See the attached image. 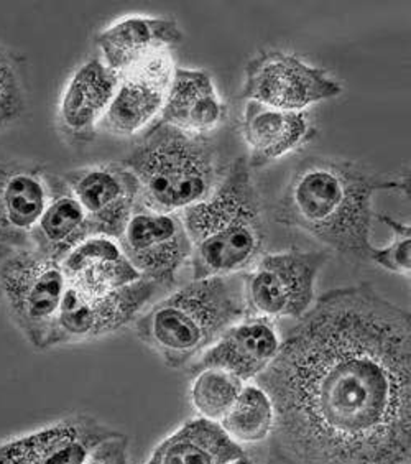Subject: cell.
I'll use <instances>...</instances> for the list:
<instances>
[{
	"mask_svg": "<svg viewBox=\"0 0 411 464\" xmlns=\"http://www.w3.org/2000/svg\"><path fill=\"white\" fill-rule=\"evenodd\" d=\"M255 384L282 464H411V316L368 284L321 295Z\"/></svg>",
	"mask_w": 411,
	"mask_h": 464,
	"instance_id": "1",
	"label": "cell"
},
{
	"mask_svg": "<svg viewBox=\"0 0 411 464\" xmlns=\"http://www.w3.org/2000/svg\"><path fill=\"white\" fill-rule=\"evenodd\" d=\"M402 188L408 191V179H380L354 161L313 157L288 181L275 218L342 256L368 260L374 197Z\"/></svg>",
	"mask_w": 411,
	"mask_h": 464,
	"instance_id": "2",
	"label": "cell"
},
{
	"mask_svg": "<svg viewBox=\"0 0 411 464\" xmlns=\"http://www.w3.org/2000/svg\"><path fill=\"white\" fill-rule=\"evenodd\" d=\"M179 216L191 244L193 280L229 277L259 259L265 226L245 159H235L219 187Z\"/></svg>",
	"mask_w": 411,
	"mask_h": 464,
	"instance_id": "3",
	"label": "cell"
},
{
	"mask_svg": "<svg viewBox=\"0 0 411 464\" xmlns=\"http://www.w3.org/2000/svg\"><path fill=\"white\" fill-rule=\"evenodd\" d=\"M120 165L137 179L140 206L155 213L179 215L205 201L225 175L211 139L181 132L161 121Z\"/></svg>",
	"mask_w": 411,
	"mask_h": 464,
	"instance_id": "4",
	"label": "cell"
},
{
	"mask_svg": "<svg viewBox=\"0 0 411 464\" xmlns=\"http://www.w3.org/2000/svg\"><path fill=\"white\" fill-rule=\"evenodd\" d=\"M229 277L193 280L153 304L135 320L139 340L171 369L188 366L247 312Z\"/></svg>",
	"mask_w": 411,
	"mask_h": 464,
	"instance_id": "5",
	"label": "cell"
},
{
	"mask_svg": "<svg viewBox=\"0 0 411 464\" xmlns=\"http://www.w3.org/2000/svg\"><path fill=\"white\" fill-rule=\"evenodd\" d=\"M64 292L62 262L32 247L0 246V310L32 348H53Z\"/></svg>",
	"mask_w": 411,
	"mask_h": 464,
	"instance_id": "6",
	"label": "cell"
},
{
	"mask_svg": "<svg viewBox=\"0 0 411 464\" xmlns=\"http://www.w3.org/2000/svg\"><path fill=\"white\" fill-rule=\"evenodd\" d=\"M330 260L326 252L285 250L263 256L245 276L244 300L262 318H303L314 304L316 278Z\"/></svg>",
	"mask_w": 411,
	"mask_h": 464,
	"instance_id": "7",
	"label": "cell"
},
{
	"mask_svg": "<svg viewBox=\"0 0 411 464\" xmlns=\"http://www.w3.org/2000/svg\"><path fill=\"white\" fill-rule=\"evenodd\" d=\"M340 92L338 81L295 54L262 52L245 66L242 98L267 108L298 112L338 98Z\"/></svg>",
	"mask_w": 411,
	"mask_h": 464,
	"instance_id": "8",
	"label": "cell"
},
{
	"mask_svg": "<svg viewBox=\"0 0 411 464\" xmlns=\"http://www.w3.org/2000/svg\"><path fill=\"white\" fill-rule=\"evenodd\" d=\"M161 286L140 278L99 296H80L66 288L56 320L53 348L99 340L134 323Z\"/></svg>",
	"mask_w": 411,
	"mask_h": 464,
	"instance_id": "9",
	"label": "cell"
},
{
	"mask_svg": "<svg viewBox=\"0 0 411 464\" xmlns=\"http://www.w3.org/2000/svg\"><path fill=\"white\" fill-rule=\"evenodd\" d=\"M140 277L153 284H177L179 268L191 259V244L181 216L139 208L117 239Z\"/></svg>",
	"mask_w": 411,
	"mask_h": 464,
	"instance_id": "10",
	"label": "cell"
},
{
	"mask_svg": "<svg viewBox=\"0 0 411 464\" xmlns=\"http://www.w3.org/2000/svg\"><path fill=\"white\" fill-rule=\"evenodd\" d=\"M119 431L90 413H72L0 443V464H84Z\"/></svg>",
	"mask_w": 411,
	"mask_h": 464,
	"instance_id": "11",
	"label": "cell"
},
{
	"mask_svg": "<svg viewBox=\"0 0 411 464\" xmlns=\"http://www.w3.org/2000/svg\"><path fill=\"white\" fill-rule=\"evenodd\" d=\"M175 60L170 48L158 50L119 74V86L99 130L132 137L153 122L168 96Z\"/></svg>",
	"mask_w": 411,
	"mask_h": 464,
	"instance_id": "12",
	"label": "cell"
},
{
	"mask_svg": "<svg viewBox=\"0 0 411 464\" xmlns=\"http://www.w3.org/2000/svg\"><path fill=\"white\" fill-rule=\"evenodd\" d=\"M88 216L94 236L119 239L140 208L137 179L122 165H94L62 175Z\"/></svg>",
	"mask_w": 411,
	"mask_h": 464,
	"instance_id": "13",
	"label": "cell"
},
{
	"mask_svg": "<svg viewBox=\"0 0 411 464\" xmlns=\"http://www.w3.org/2000/svg\"><path fill=\"white\" fill-rule=\"evenodd\" d=\"M52 175L32 161L0 160V246L30 247L52 195Z\"/></svg>",
	"mask_w": 411,
	"mask_h": 464,
	"instance_id": "14",
	"label": "cell"
},
{
	"mask_svg": "<svg viewBox=\"0 0 411 464\" xmlns=\"http://www.w3.org/2000/svg\"><path fill=\"white\" fill-rule=\"evenodd\" d=\"M280 344L282 340L273 320L255 316L224 331L199 362L191 366V371L196 374L205 369H217L247 382L257 379L272 364Z\"/></svg>",
	"mask_w": 411,
	"mask_h": 464,
	"instance_id": "15",
	"label": "cell"
},
{
	"mask_svg": "<svg viewBox=\"0 0 411 464\" xmlns=\"http://www.w3.org/2000/svg\"><path fill=\"white\" fill-rule=\"evenodd\" d=\"M119 86V74L100 58L82 63L64 88L58 106V125L72 142H91L108 112Z\"/></svg>",
	"mask_w": 411,
	"mask_h": 464,
	"instance_id": "16",
	"label": "cell"
},
{
	"mask_svg": "<svg viewBox=\"0 0 411 464\" xmlns=\"http://www.w3.org/2000/svg\"><path fill=\"white\" fill-rule=\"evenodd\" d=\"M66 288L80 296H99L130 285L140 274L129 262L119 242L108 236H91L62 260Z\"/></svg>",
	"mask_w": 411,
	"mask_h": 464,
	"instance_id": "17",
	"label": "cell"
},
{
	"mask_svg": "<svg viewBox=\"0 0 411 464\" xmlns=\"http://www.w3.org/2000/svg\"><path fill=\"white\" fill-rule=\"evenodd\" d=\"M241 132L251 152V167L262 169L303 147L316 129L306 111H280L247 101Z\"/></svg>",
	"mask_w": 411,
	"mask_h": 464,
	"instance_id": "18",
	"label": "cell"
},
{
	"mask_svg": "<svg viewBox=\"0 0 411 464\" xmlns=\"http://www.w3.org/2000/svg\"><path fill=\"white\" fill-rule=\"evenodd\" d=\"M225 112V104L207 72L175 68L160 112L163 124L186 134L206 135L223 124Z\"/></svg>",
	"mask_w": 411,
	"mask_h": 464,
	"instance_id": "19",
	"label": "cell"
},
{
	"mask_svg": "<svg viewBox=\"0 0 411 464\" xmlns=\"http://www.w3.org/2000/svg\"><path fill=\"white\" fill-rule=\"evenodd\" d=\"M183 32L170 18L132 17L117 20L96 36V45L109 70L122 74L135 63L158 50L178 45Z\"/></svg>",
	"mask_w": 411,
	"mask_h": 464,
	"instance_id": "20",
	"label": "cell"
},
{
	"mask_svg": "<svg viewBox=\"0 0 411 464\" xmlns=\"http://www.w3.org/2000/svg\"><path fill=\"white\" fill-rule=\"evenodd\" d=\"M94 236L88 216L72 197L62 175H52V195L30 237V247L50 259L62 260L81 242Z\"/></svg>",
	"mask_w": 411,
	"mask_h": 464,
	"instance_id": "21",
	"label": "cell"
},
{
	"mask_svg": "<svg viewBox=\"0 0 411 464\" xmlns=\"http://www.w3.org/2000/svg\"><path fill=\"white\" fill-rule=\"evenodd\" d=\"M244 456L241 445L229 438L221 423L199 417L165 438L142 464H231Z\"/></svg>",
	"mask_w": 411,
	"mask_h": 464,
	"instance_id": "22",
	"label": "cell"
},
{
	"mask_svg": "<svg viewBox=\"0 0 411 464\" xmlns=\"http://www.w3.org/2000/svg\"><path fill=\"white\" fill-rule=\"evenodd\" d=\"M275 421L269 395L257 384L244 385L231 411L219 423L235 443H259L272 435Z\"/></svg>",
	"mask_w": 411,
	"mask_h": 464,
	"instance_id": "23",
	"label": "cell"
},
{
	"mask_svg": "<svg viewBox=\"0 0 411 464\" xmlns=\"http://www.w3.org/2000/svg\"><path fill=\"white\" fill-rule=\"evenodd\" d=\"M195 375L189 392L193 407L201 419L219 423L237 401L244 382L217 369H205Z\"/></svg>",
	"mask_w": 411,
	"mask_h": 464,
	"instance_id": "24",
	"label": "cell"
},
{
	"mask_svg": "<svg viewBox=\"0 0 411 464\" xmlns=\"http://www.w3.org/2000/svg\"><path fill=\"white\" fill-rule=\"evenodd\" d=\"M25 60L0 42V134L27 114Z\"/></svg>",
	"mask_w": 411,
	"mask_h": 464,
	"instance_id": "25",
	"label": "cell"
},
{
	"mask_svg": "<svg viewBox=\"0 0 411 464\" xmlns=\"http://www.w3.org/2000/svg\"><path fill=\"white\" fill-rule=\"evenodd\" d=\"M380 223L390 227L394 239L387 247H376L368 252V260L388 272L408 276L411 270V227L410 224L397 221L392 216L376 215Z\"/></svg>",
	"mask_w": 411,
	"mask_h": 464,
	"instance_id": "26",
	"label": "cell"
},
{
	"mask_svg": "<svg viewBox=\"0 0 411 464\" xmlns=\"http://www.w3.org/2000/svg\"><path fill=\"white\" fill-rule=\"evenodd\" d=\"M84 464H130L129 463V438L122 433L104 441Z\"/></svg>",
	"mask_w": 411,
	"mask_h": 464,
	"instance_id": "27",
	"label": "cell"
},
{
	"mask_svg": "<svg viewBox=\"0 0 411 464\" xmlns=\"http://www.w3.org/2000/svg\"><path fill=\"white\" fill-rule=\"evenodd\" d=\"M231 464H252L251 459L247 458V456H244V458H241V459H237V461H234V463Z\"/></svg>",
	"mask_w": 411,
	"mask_h": 464,
	"instance_id": "28",
	"label": "cell"
}]
</instances>
